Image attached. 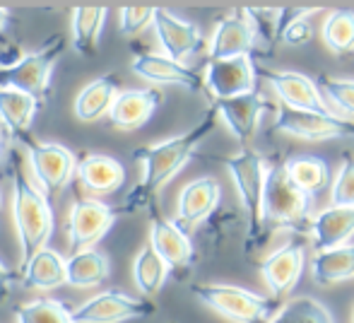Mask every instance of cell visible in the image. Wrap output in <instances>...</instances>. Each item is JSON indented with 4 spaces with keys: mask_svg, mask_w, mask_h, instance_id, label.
<instances>
[{
    "mask_svg": "<svg viewBox=\"0 0 354 323\" xmlns=\"http://www.w3.org/2000/svg\"><path fill=\"white\" fill-rule=\"evenodd\" d=\"M217 111H210L203 116V121L198 126H193L188 133H181L176 138H169L157 145H142L133 152V160L142 164V178L133 193L128 196L126 207L136 210V207L149 205L154 196L191 162V157L196 155V150L201 147V142L212 133L214 123H217Z\"/></svg>",
    "mask_w": 354,
    "mask_h": 323,
    "instance_id": "1",
    "label": "cell"
},
{
    "mask_svg": "<svg viewBox=\"0 0 354 323\" xmlns=\"http://www.w3.org/2000/svg\"><path fill=\"white\" fill-rule=\"evenodd\" d=\"M12 217L19 237V270L37 256L53 232V210L41 188L17 169L12 176Z\"/></svg>",
    "mask_w": 354,
    "mask_h": 323,
    "instance_id": "2",
    "label": "cell"
},
{
    "mask_svg": "<svg viewBox=\"0 0 354 323\" xmlns=\"http://www.w3.org/2000/svg\"><path fill=\"white\" fill-rule=\"evenodd\" d=\"M193 297L212 309L214 314L234 323H272L277 309V299L261 297L236 285L222 282H201L193 287Z\"/></svg>",
    "mask_w": 354,
    "mask_h": 323,
    "instance_id": "3",
    "label": "cell"
},
{
    "mask_svg": "<svg viewBox=\"0 0 354 323\" xmlns=\"http://www.w3.org/2000/svg\"><path fill=\"white\" fill-rule=\"evenodd\" d=\"M222 164L232 174V181L236 186L239 201L248 220V248L263 232V196H266V160L256 150L243 147L239 155L224 157Z\"/></svg>",
    "mask_w": 354,
    "mask_h": 323,
    "instance_id": "4",
    "label": "cell"
},
{
    "mask_svg": "<svg viewBox=\"0 0 354 323\" xmlns=\"http://www.w3.org/2000/svg\"><path fill=\"white\" fill-rule=\"evenodd\" d=\"M308 212H311V196H306L294 186L287 169H284V162L268 167L266 196H263V225L297 230L304 222H308Z\"/></svg>",
    "mask_w": 354,
    "mask_h": 323,
    "instance_id": "5",
    "label": "cell"
},
{
    "mask_svg": "<svg viewBox=\"0 0 354 323\" xmlns=\"http://www.w3.org/2000/svg\"><path fill=\"white\" fill-rule=\"evenodd\" d=\"M63 51H66V39L61 34L48 37L37 51L27 53L17 66L0 68V89H17L39 99L46 92L48 73L63 56Z\"/></svg>",
    "mask_w": 354,
    "mask_h": 323,
    "instance_id": "6",
    "label": "cell"
},
{
    "mask_svg": "<svg viewBox=\"0 0 354 323\" xmlns=\"http://www.w3.org/2000/svg\"><path fill=\"white\" fill-rule=\"evenodd\" d=\"M19 140L27 150L34 178L44 196H56L73 181V176L77 174V157L68 147L58 145V142H37L27 136Z\"/></svg>",
    "mask_w": 354,
    "mask_h": 323,
    "instance_id": "7",
    "label": "cell"
},
{
    "mask_svg": "<svg viewBox=\"0 0 354 323\" xmlns=\"http://www.w3.org/2000/svg\"><path fill=\"white\" fill-rule=\"evenodd\" d=\"M275 131L284 136L301 138V140H337V138H354V123L333 111H299L280 104L275 118Z\"/></svg>",
    "mask_w": 354,
    "mask_h": 323,
    "instance_id": "8",
    "label": "cell"
},
{
    "mask_svg": "<svg viewBox=\"0 0 354 323\" xmlns=\"http://www.w3.org/2000/svg\"><path fill=\"white\" fill-rule=\"evenodd\" d=\"M154 314V304L145 297H133L126 292L109 290L92 299L82 302L77 309H73V316L77 323H123L147 319Z\"/></svg>",
    "mask_w": 354,
    "mask_h": 323,
    "instance_id": "9",
    "label": "cell"
},
{
    "mask_svg": "<svg viewBox=\"0 0 354 323\" xmlns=\"http://www.w3.org/2000/svg\"><path fill=\"white\" fill-rule=\"evenodd\" d=\"M116 217L118 212L106 203L94 198H77L68 215V241L73 253L94 248V243L102 241L104 234L113 227Z\"/></svg>",
    "mask_w": 354,
    "mask_h": 323,
    "instance_id": "10",
    "label": "cell"
},
{
    "mask_svg": "<svg viewBox=\"0 0 354 323\" xmlns=\"http://www.w3.org/2000/svg\"><path fill=\"white\" fill-rule=\"evenodd\" d=\"M256 73H261L272 84L282 107L299 109V111H330L316 80H311L304 73L270 71V68H256Z\"/></svg>",
    "mask_w": 354,
    "mask_h": 323,
    "instance_id": "11",
    "label": "cell"
},
{
    "mask_svg": "<svg viewBox=\"0 0 354 323\" xmlns=\"http://www.w3.org/2000/svg\"><path fill=\"white\" fill-rule=\"evenodd\" d=\"M256 66L251 58H229V61H210L205 68V87L212 92L214 102L234 99L256 92Z\"/></svg>",
    "mask_w": 354,
    "mask_h": 323,
    "instance_id": "12",
    "label": "cell"
},
{
    "mask_svg": "<svg viewBox=\"0 0 354 323\" xmlns=\"http://www.w3.org/2000/svg\"><path fill=\"white\" fill-rule=\"evenodd\" d=\"M258 41V32L248 19L246 10L224 17L214 27L210 39V61H229V58H251Z\"/></svg>",
    "mask_w": 354,
    "mask_h": 323,
    "instance_id": "13",
    "label": "cell"
},
{
    "mask_svg": "<svg viewBox=\"0 0 354 323\" xmlns=\"http://www.w3.org/2000/svg\"><path fill=\"white\" fill-rule=\"evenodd\" d=\"M304 246L299 241H289L277 251L268 253L261 261V275L268 290L272 292V299H280L299 282L304 270Z\"/></svg>",
    "mask_w": 354,
    "mask_h": 323,
    "instance_id": "14",
    "label": "cell"
},
{
    "mask_svg": "<svg viewBox=\"0 0 354 323\" xmlns=\"http://www.w3.org/2000/svg\"><path fill=\"white\" fill-rule=\"evenodd\" d=\"M154 32L159 37V44L164 48V56L181 63L186 56H193L203 48V34L188 19L176 17L169 10H157L154 12Z\"/></svg>",
    "mask_w": 354,
    "mask_h": 323,
    "instance_id": "15",
    "label": "cell"
},
{
    "mask_svg": "<svg viewBox=\"0 0 354 323\" xmlns=\"http://www.w3.org/2000/svg\"><path fill=\"white\" fill-rule=\"evenodd\" d=\"M149 246L164 258L171 270H183L196 258V248L188 239L186 230H181L176 222L167 220L159 212H154L149 222Z\"/></svg>",
    "mask_w": 354,
    "mask_h": 323,
    "instance_id": "16",
    "label": "cell"
},
{
    "mask_svg": "<svg viewBox=\"0 0 354 323\" xmlns=\"http://www.w3.org/2000/svg\"><path fill=\"white\" fill-rule=\"evenodd\" d=\"M133 73L140 75L142 80L154 82V84H178L186 87L191 92H201L205 87V80L198 75L196 71H191L183 63L174 61L162 53H138L133 58Z\"/></svg>",
    "mask_w": 354,
    "mask_h": 323,
    "instance_id": "17",
    "label": "cell"
},
{
    "mask_svg": "<svg viewBox=\"0 0 354 323\" xmlns=\"http://www.w3.org/2000/svg\"><path fill=\"white\" fill-rule=\"evenodd\" d=\"M219 196H222V188H219L217 178L212 176H201L188 186H183L176 203V225L181 230H188V227L210 217L219 203Z\"/></svg>",
    "mask_w": 354,
    "mask_h": 323,
    "instance_id": "18",
    "label": "cell"
},
{
    "mask_svg": "<svg viewBox=\"0 0 354 323\" xmlns=\"http://www.w3.org/2000/svg\"><path fill=\"white\" fill-rule=\"evenodd\" d=\"M159 104H162L159 89H126L113 102L111 111H109V121L121 131H136L154 116Z\"/></svg>",
    "mask_w": 354,
    "mask_h": 323,
    "instance_id": "19",
    "label": "cell"
},
{
    "mask_svg": "<svg viewBox=\"0 0 354 323\" xmlns=\"http://www.w3.org/2000/svg\"><path fill=\"white\" fill-rule=\"evenodd\" d=\"M214 111L217 116L227 123V128L234 133L241 145H246L253 136H256L258 121H261V113L266 109L263 97L258 92L243 94V97H234V99H219L214 102Z\"/></svg>",
    "mask_w": 354,
    "mask_h": 323,
    "instance_id": "20",
    "label": "cell"
},
{
    "mask_svg": "<svg viewBox=\"0 0 354 323\" xmlns=\"http://www.w3.org/2000/svg\"><path fill=\"white\" fill-rule=\"evenodd\" d=\"M77 178L89 193H116L126 183V169L116 157L84 155L77 160Z\"/></svg>",
    "mask_w": 354,
    "mask_h": 323,
    "instance_id": "21",
    "label": "cell"
},
{
    "mask_svg": "<svg viewBox=\"0 0 354 323\" xmlns=\"http://www.w3.org/2000/svg\"><path fill=\"white\" fill-rule=\"evenodd\" d=\"M313 234V243L318 251H330V248L345 246L347 239L354 237V207H335L318 212L308 225Z\"/></svg>",
    "mask_w": 354,
    "mask_h": 323,
    "instance_id": "22",
    "label": "cell"
},
{
    "mask_svg": "<svg viewBox=\"0 0 354 323\" xmlns=\"http://www.w3.org/2000/svg\"><path fill=\"white\" fill-rule=\"evenodd\" d=\"M118 77L116 75H102L92 80L75 99V116L84 123L99 121L102 116H109L113 102L118 97Z\"/></svg>",
    "mask_w": 354,
    "mask_h": 323,
    "instance_id": "23",
    "label": "cell"
},
{
    "mask_svg": "<svg viewBox=\"0 0 354 323\" xmlns=\"http://www.w3.org/2000/svg\"><path fill=\"white\" fill-rule=\"evenodd\" d=\"M66 258L53 248H41L27 266L22 268V285L34 290H56L68 285L66 275Z\"/></svg>",
    "mask_w": 354,
    "mask_h": 323,
    "instance_id": "24",
    "label": "cell"
},
{
    "mask_svg": "<svg viewBox=\"0 0 354 323\" xmlns=\"http://www.w3.org/2000/svg\"><path fill=\"white\" fill-rule=\"evenodd\" d=\"M284 169H287L294 186L311 198L330 186V167H328V162L323 157L316 155L292 157V160L284 162Z\"/></svg>",
    "mask_w": 354,
    "mask_h": 323,
    "instance_id": "25",
    "label": "cell"
},
{
    "mask_svg": "<svg viewBox=\"0 0 354 323\" xmlns=\"http://www.w3.org/2000/svg\"><path fill=\"white\" fill-rule=\"evenodd\" d=\"M109 258L97 248H87V251L73 253L66 263V275L68 285L73 287H99L106 282L109 277Z\"/></svg>",
    "mask_w": 354,
    "mask_h": 323,
    "instance_id": "26",
    "label": "cell"
},
{
    "mask_svg": "<svg viewBox=\"0 0 354 323\" xmlns=\"http://www.w3.org/2000/svg\"><path fill=\"white\" fill-rule=\"evenodd\" d=\"M39 109V99L17 89H0V121L8 126L10 133L24 138L29 126L34 123Z\"/></svg>",
    "mask_w": 354,
    "mask_h": 323,
    "instance_id": "27",
    "label": "cell"
},
{
    "mask_svg": "<svg viewBox=\"0 0 354 323\" xmlns=\"http://www.w3.org/2000/svg\"><path fill=\"white\" fill-rule=\"evenodd\" d=\"M311 273L313 280L321 285L350 280L354 277V246L345 243V246L330 248V251H318L311 263Z\"/></svg>",
    "mask_w": 354,
    "mask_h": 323,
    "instance_id": "28",
    "label": "cell"
},
{
    "mask_svg": "<svg viewBox=\"0 0 354 323\" xmlns=\"http://www.w3.org/2000/svg\"><path fill=\"white\" fill-rule=\"evenodd\" d=\"M104 8H75L71 12V27H73V44L75 51L82 56H94L99 48V37L104 29Z\"/></svg>",
    "mask_w": 354,
    "mask_h": 323,
    "instance_id": "29",
    "label": "cell"
},
{
    "mask_svg": "<svg viewBox=\"0 0 354 323\" xmlns=\"http://www.w3.org/2000/svg\"><path fill=\"white\" fill-rule=\"evenodd\" d=\"M169 270H171V268L164 263V258L159 256L149 243L138 251L136 261H133V280H136L138 290H140L145 297H152L162 290L169 277Z\"/></svg>",
    "mask_w": 354,
    "mask_h": 323,
    "instance_id": "30",
    "label": "cell"
},
{
    "mask_svg": "<svg viewBox=\"0 0 354 323\" xmlns=\"http://www.w3.org/2000/svg\"><path fill=\"white\" fill-rule=\"evenodd\" d=\"M323 41L333 53L354 51V12L352 10H333L323 22Z\"/></svg>",
    "mask_w": 354,
    "mask_h": 323,
    "instance_id": "31",
    "label": "cell"
},
{
    "mask_svg": "<svg viewBox=\"0 0 354 323\" xmlns=\"http://www.w3.org/2000/svg\"><path fill=\"white\" fill-rule=\"evenodd\" d=\"M272 323H335L333 314L313 297H294L284 302Z\"/></svg>",
    "mask_w": 354,
    "mask_h": 323,
    "instance_id": "32",
    "label": "cell"
},
{
    "mask_svg": "<svg viewBox=\"0 0 354 323\" xmlns=\"http://www.w3.org/2000/svg\"><path fill=\"white\" fill-rule=\"evenodd\" d=\"M17 323H77L73 311L58 299H34L15 309Z\"/></svg>",
    "mask_w": 354,
    "mask_h": 323,
    "instance_id": "33",
    "label": "cell"
},
{
    "mask_svg": "<svg viewBox=\"0 0 354 323\" xmlns=\"http://www.w3.org/2000/svg\"><path fill=\"white\" fill-rule=\"evenodd\" d=\"M316 10H301V8H287L282 10L280 19V41L284 46H306L313 39V27L308 22V15H313Z\"/></svg>",
    "mask_w": 354,
    "mask_h": 323,
    "instance_id": "34",
    "label": "cell"
},
{
    "mask_svg": "<svg viewBox=\"0 0 354 323\" xmlns=\"http://www.w3.org/2000/svg\"><path fill=\"white\" fill-rule=\"evenodd\" d=\"M316 84H318V89H321L323 97H328L335 107H340L345 113L354 116V80H347V77L318 75Z\"/></svg>",
    "mask_w": 354,
    "mask_h": 323,
    "instance_id": "35",
    "label": "cell"
},
{
    "mask_svg": "<svg viewBox=\"0 0 354 323\" xmlns=\"http://www.w3.org/2000/svg\"><path fill=\"white\" fill-rule=\"evenodd\" d=\"M330 201L335 207H354V160H345L333 183Z\"/></svg>",
    "mask_w": 354,
    "mask_h": 323,
    "instance_id": "36",
    "label": "cell"
},
{
    "mask_svg": "<svg viewBox=\"0 0 354 323\" xmlns=\"http://www.w3.org/2000/svg\"><path fill=\"white\" fill-rule=\"evenodd\" d=\"M154 12H157V8H123L121 32L126 37H138L149 24H154Z\"/></svg>",
    "mask_w": 354,
    "mask_h": 323,
    "instance_id": "37",
    "label": "cell"
},
{
    "mask_svg": "<svg viewBox=\"0 0 354 323\" xmlns=\"http://www.w3.org/2000/svg\"><path fill=\"white\" fill-rule=\"evenodd\" d=\"M10 285H12V273L0 263V299H5L10 292Z\"/></svg>",
    "mask_w": 354,
    "mask_h": 323,
    "instance_id": "38",
    "label": "cell"
},
{
    "mask_svg": "<svg viewBox=\"0 0 354 323\" xmlns=\"http://www.w3.org/2000/svg\"><path fill=\"white\" fill-rule=\"evenodd\" d=\"M8 140H10V131H8V126L0 121V155H3L5 147H8Z\"/></svg>",
    "mask_w": 354,
    "mask_h": 323,
    "instance_id": "39",
    "label": "cell"
},
{
    "mask_svg": "<svg viewBox=\"0 0 354 323\" xmlns=\"http://www.w3.org/2000/svg\"><path fill=\"white\" fill-rule=\"evenodd\" d=\"M8 17H10L8 10L0 8V37H3V29H5V24H8Z\"/></svg>",
    "mask_w": 354,
    "mask_h": 323,
    "instance_id": "40",
    "label": "cell"
},
{
    "mask_svg": "<svg viewBox=\"0 0 354 323\" xmlns=\"http://www.w3.org/2000/svg\"><path fill=\"white\" fill-rule=\"evenodd\" d=\"M352 323H354V314H352Z\"/></svg>",
    "mask_w": 354,
    "mask_h": 323,
    "instance_id": "41",
    "label": "cell"
},
{
    "mask_svg": "<svg viewBox=\"0 0 354 323\" xmlns=\"http://www.w3.org/2000/svg\"><path fill=\"white\" fill-rule=\"evenodd\" d=\"M171 323H176V321H171Z\"/></svg>",
    "mask_w": 354,
    "mask_h": 323,
    "instance_id": "42",
    "label": "cell"
}]
</instances>
